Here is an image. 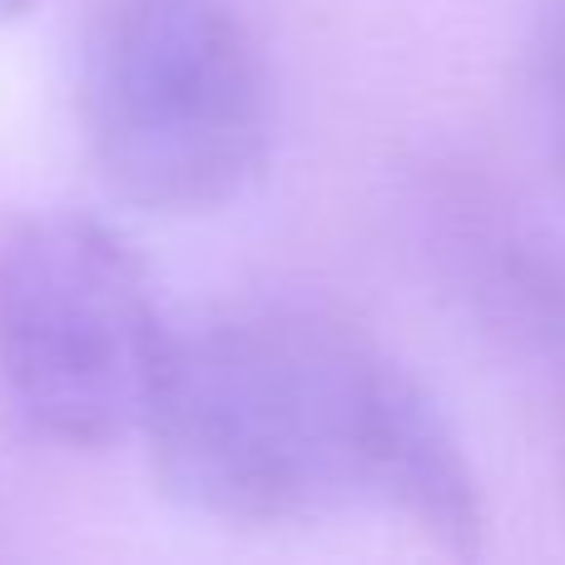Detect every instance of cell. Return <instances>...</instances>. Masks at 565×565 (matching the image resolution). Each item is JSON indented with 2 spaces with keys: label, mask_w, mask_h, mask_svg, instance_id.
<instances>
[{
  "label": "cell",
  "mask_w": 565,
  "mask_h": 565,
  "mask_svg": "<svg viewBox=\"0 0 565 565\" xmlns=\"http://www.w3.org/2000/svg\"><path fill=\"white\" fill-rule=\"evenodd\" d=\"M139 437L179 507L234 526L382 516L481 551L457 431L372 332L308 302H244L169 332Z\"/></svg>",
  "instance_id": "cell-1"
},
{
  "label": "cell",
  "mask_w": 565,
  "mask_h": 565,
  "mask_svg": "<svg viewBox=\"0 0 565 565\" xmlns=\"http://www.w3.org/2000/svg\"><path fill=\"white\" fill-rule=\"evenodd\" d=\"M75 115L95 174L149 214H209L264 174L274 79L234 0H89Z\"/></svg>",
  "instance_id": "cell-2"
},
{
  "label": "cell",
  "mask_w": 565,
  "mask_h": 565,
  "mask_svg": "<svg viewBox=\"0 0 565 565\" xmlns=\"http://www.w3.org/2000/svg\"><path fill=\"white\" fill-rule=\"evenodd\" d=\"M169 322L135 248L89 214H30L0 238V387L75 451L139 437Z\"/></svg>",
  "instance_id": "cell-3"
},
{
  "label": "cell",
  "mask_w": 565,
  "mask_h": 565,
  "mask_svg": "<svg viewBox=\"0 0 565 565\" xmlns=\"http://www.w3.org/2000/svg\"><path fill=\"white\" fill-rule=\"evenodd\" d=\"M451 218V264L461 298L491 332L501 358L526 382L565 461V244L461 204Z\"/></svg>",
  "instance_id": "cell-4"
},
{
  "label": "cell",
  "mask_w": 565,
  "mask_h": 565,
  "mask_svg": "<svg viewBox=\"0 0 565 565\" xmlns=\"http://www.w3.org/2000/svg\"><path fill=\"white\" fill-rule=\"evenodd\" d=\"M531 99L546 149L565 179V0H546L531 35Z\"/></svg>",
  "instance_id": "cell-5"
},
{
  "label": "cell",
  "mask_w": 565,
  "mask_h": 565,
  "mask_svg": "<svg viewBox=\"0 0 565 565\" xmlns=\"http://www.w3.org/2000/svg\"><path fill=\"white\" fill-rule=\"evenodd\" d=\"M30 6H35V0H0V25H10V20L30 15Z\"/></svg>",
  "instance_id": "cell-6"
}]
</instances>
